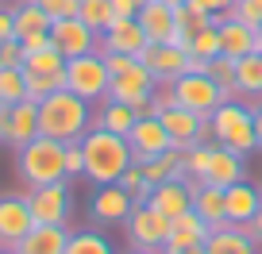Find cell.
Masks as SVG:
<instances>
[{"label":"cell","mask_w":262,"mask_h":254,"mask_svg":"<svg viewBox=\"0 0 262 254\" xmlns=\"http://www.w3.org/2000/svg\"><path fill=\"white\" fill-rule=\"evenodd\" d=\"M81 154H85V177L93 185H112V181L123 177L135 158H131V147L123 135H112L104 127H89L81 135Z\"/></svg>","instance_id":"cell-1"},{"label":"cell","mask_w":262,"mask_h":254,"mask_svg":"<svg viewBox=\"0 0 262 254\" xmlns=\"http://www.w3.org/2000/svg\"><path fill=\"white\" fill-rule=\"evenodd\" d=\"M93 127V108L89 100H81L77 93L58 89L39 104V131L50 135L58 143H77Z\"/></svg>","instance_id":"cell-2"},{"label":"cell","mask_w":262,"mask_h":254,"mask_svg":"<svg viewBox=\"0 0 262 254\" xmlns=\"http://www.w3.org/2000/svg\"><path fill=\"white\" fill-rule=\"evenodd\" d=\"M16 173L27 189L50 185V181H70L66 177V143L50 139V135H39L27 147L16 150Z\"/></svg>","instance_id":"cell-3"},{"label":"cell","mask_w":262,"mask_h":254,"mask_svg":"<svg viewBox=\"0 0 262 254\" xmlns=\"http://www.w3.org/2000/svg\"><path fill=\"white\" fill-rule=\"evenodd\" d=\"M208 139L216 147H228L235 154H251L258 150V131H254V116H251V104H239V100H224L212 116H208Z\"/></svg>","instance_id":"cell-4"},{"label":"cell","mask_w":262,"mask_h":254,"mask_svg":"<svg viewBox=\"0 0 262 254\" xmlns=\"http://www.w3.org/2000/svg\"><path fill=\"white\" fill-rule=\"evenodd\" d=\"M155 100H158V120H162V127L170 131V139H173L178 150L201 147V143L208 139V120L196 116V112H189V108H181V104H173L170 89L155 93Z\"/></svg>","instance_id":"cell-5"},{"label":"cell","mask_w":262,"mask_h":254,"mask_svg":"<svg viewBox=\"0 0 262 254\" xmlns=\"http://www.w3.org/2000/svg\"><path fill=\"white\" fill-rule=\"evenodd\" d=\"M170 97H173V104H181V108H189V112H196V116L208 120V116L228 100V93H224L205 70H189V74H181L178 81H170Z\"/></svg>","instance_id":"cell-6"},{"label":"cell","mask_w":262,"mask_h":254,"mask_svg":"<svg viewBox=\"0 0 262 254\" xmlns=\"http://www.w3.org/2000/svg\"><path fill=\"white\" fill-rule=\"evenodd\" d=\"M108 66H104V54H81V58H70L66 62V89L77 93L81 100H108Z\"/></svg>","instance_id":"cell-7"},{"label":"cell","mask_w":262,"mask_h":254,"mask_svg":"<svg viewBox=\"0 0 262 254\" xmlns=\"http://www.w3.org/2000/svg\"><path fill=\"white\" fill-rule=\"evenodd\" d=\"M123 231H127V243L139 246V250H162L166 235H170V220H166L158 208H150L147 200L131 208V216L123 220Z\"/></svg>","instance_id":"cell-8"},{"label":"cell","mask_w":262,"mask_h":254,"mask_svg":"<svg viewBox=\"0 0 262 254\" xmlns=\"http://www.w3.org/2000/svg\"><path fill=\"white\" fill-rule=\"evenodd\" d=\"M39 104L35 100H19V104L0 108V143L12 150L27 147L31 139H39Z\"/></svg>","instance_id":"cell-9"},{"label":"cell","mask_w":262,"mask_h":254,"mask_svg":"<svg viewBox=\"0 0 262 254\" xmlns=\"http://www.w3.org/2000/svg\"><path fill=\"white\" fill-rule=\"evenodd\" d=\"M35 227L27 193H0V250H16L19 239Z\"/></svg>","instance_id":"cell-10"},{"label":"cell","mask_w":262,"mask_h":254,"mask_svg":"<svg viewBox=\"0 0 262 254\" xmlns=\"http://www.w3.org/2000/svg\"><path fill=\"white\" fill-rule=\"evenodd\" d=\"M127 147H131V158L139 166L150 162V158H158V154H166V150H178L158 116H139V120H135V127H131V135H127Z\"/></svg>","instance_id":"cell-11"},{"label":"cell","mask_w":262,"mask_h":254,"mask_svg":"<svg viewBox=\"0 0 262 254\" xmlns=\"http://www.w3.org/2000/svg\"><path fill=\"white\" fill-rule=\"evenodd\" d=\"M139 62L155 74L158 85H170V81H178L181 74H189L193 54H189V50H181V47H173V42H150V47L139 54Z\"/></svg>","instance_id":"cell-12"},{"label":"cell","mask_w":262,"mask_h":254,"mask_svg":"<svg viewBox=\"0 0 262 254\" xmlns=\"http://www.w3.org/2000/svg\"><path fill=\"white\" fill-rule=\"evenodd\" d=\"M155 93H158V81H155V74H150L143 62H135L127 74L112 77V85H108V100H120V104H131V108L150 104Z\"/></svg>","instance_id":"cell-13"},{"label":"cell","mask_w":262,"mask_h":254,"mask_svg":"<svg viewBox=\"0 0 262 254\" xmlns=\"http://www.w3.org/2000/svg\"><path fill=\"white\" fill-rule=\"evenodd\" d=\"M50 42L58 47V54H66V62H70V58H81V54H97V50H100V35L93 31L89 24H81L77 16L50 24Z\"/></svg>","instance_id":"cell-14"},{"label":"cell","mask_w":262,"mask_h":254,"mask_svg":"<svg viewBox=\"0 0 262 254\" xmlns=\"http://www.w3.org/2000/svg\"><path fill=\"white\" fill-rule=\"evenodd\" d=\"M27 200H31L35 223H58V227H66V220H70V185L66 181H50V185L27 189Z\"/></svg>","instance_id":"cell-15"},{"label":"cell","mask_w":262,"mask_h":254,"mask_svg":"<svg viewBox=\"0 0 262 254\" xmlns=\"http://www.w3.org/2000/svg\"><path fill=\"white\" fill-rule=\"evenodd\" d=\"M131 208H135V200H131V193L120 185V181H112V185H97V193L89 197V216L97 223H104V227L123 223L131 216Z\"/></svg>","instance_id":"cell-16"},{"label":"cell","mask_w":262,"mask_h":254,"mask_svg":"<svg viewBox=\"0 0 262 254\" xmlns=\"http://www.w3.org/2000/svg\"><path fill=\"white\" fill-rule=\"evenodd\" d=\"M147 47H150V39H147V31H143L139 19H116V24L100 35V54H131V58H139Z\"/></svg>","instance_id":"cell-17"},{"label":"cell","mask_w":262,"mask_h":254,"mask_svg":"<svg viewBox=\"0 0 262 254\" xmlns=\"http://www.w3.org/2000/svg\"><path fill=\"white\" fill-rule=\"evenodd\" d=\"M147 204L158 208L166 220H178L181 212H189V208H193V181H189V177H170V181H162V185L150 189Z\"/></svg>","instance_id":"cell-18"},{"label":"cell","mask_w":262,"mask_h":254,"mask_svg":"<svg viewBox=\"0 0 262 254\" xmlns=\"http://www.w3.org/2000/svg\"><path fill=\"white\" fill-rule=\"evenodd\" d=\"M224 204H228V223L247 227V223L258 216V208H262V189L247 185V181H235V185L224 189Z\"/></svg>","instance_id":"cell-19"},{"label":"cell","mask_w":262,"mask_h":254,"mask_svg":"<svg viewBox=\"0 0 262 254\" xmlns=\"http://www.w3.org/2000/svg\"><path fill=\"white\" fill-rule=\"evenodd\" d=\"M70 243V231L58 227V223H35L24 239H19L16 254H66Z\"/></svg>","instance_id":"cell-20"},{"label":"cell","mask_w":262,"mask_h":254,"mask_svg":"<svg viewBox=\"0 0 262 254\" xmlns=\"http://www.w3.org/2000/svg\"><path fill=\"white\" fill-rule=\"evenodd\" d=\"M212 235V227H208L201 216L189 208V212H181L178 220H170V235H166V250H181V246H205V239Z\"/></svg>","instance_id":"cell-21"},{"label":"cell","mask_w":262,"mask_h":254,"mask_svg":"<svg viewBox=\"0 0 262 254\" xmlns=\"http://www.w3.org/2000/svg\"><path fill=\"white\" fill-rule=\"evenodd\" d=\"M135 19L143 24V31H147L150 42H173V35H178L173 8H170V4H162V0H150V4H143Z\"/></svg>","instance_id":"cell-22"},{"label":"cell","mask_w":262,"mask_h":254,"mask_svg":"<svg viewBox=\"0 0 262 254\" xmlns=\"http://www.w3.org/2000/svg\"><path fill=\"white\" fill-rule=\"evenodd\" d=\"M193 212L208 223V227H220L228 223V204H224V189L208 185V181H193Z\"/></svg>","instance_id":"cell-23"},{"label":"cell","mask_w":262,"mask_h":254,"mask_svg":"<svg viewBox=\"0 0 262 254\" xmlns=\"http://www.w3.org/2000/svg\"><path fill=\"white\" fill-rule=\"evenodd\" d=\"M205 181H208V185H220V189L235 185V181H247V162H243V154H235V150H228V147H216V150H212V162H208Z\"/></svg>","instance_id":"cell-24"},{"label":"cell","mask_w":262,"mask_h":254,"mask_svg":"<svg viewBox=\"0 0 262 254\" xmlns=\"http://www.w3.org/2000/svg\"><path fill=\"white\" fill-rule=\"evenodd\" d=\"M205 254H258V250H254V239L247 235V227L220 223V227H212V235L205 239Z\"/></svg>","instance_id":"cell-25"},{"label":"cell","mask_w":262,"mask_h":254,"mask_svg":"<svg viewBox=\"0 0 262 254\" xmlns=\"http://www.w3.org/2000/svg\"><path fill=\"white\" fill-rule=\"evenodd\" d=\"M258 50V42H254V27H247V24H239V19H231V16H224L220 19V54H228V58H247V54H254Z\"/></svg>","instance_id":"cell-26"},{"label":"cell","mask_w":262,"mask_h":254,"mask_svg":"<svg viewBox=\"0 0 262 254\" xmlns=\"http://www.w3.org/2000/svg\"><path fill=\"white\" fill-rule=\"evenodd\" d=\"M135 120H139V112H135L131 104H120V100H104V108L93 116V127H104V131L123 135V139H127L131 127H135Z\"/></svg>","instance_id":"cell-27"},{"label":"cell","mask_w":262,"mask_h":254,"mask_svg":"<svg viewBox=\"0 0 262 254\" xmlns=\"http://www.w3.org/2000/svg\"><path fill=\"white\" fill-rule=\"evenodd\" d=\"M12 19H16V39H27V35H35V31H50V16L35 0H16Z\"/></svg>","instance_id":"cell-28"},{"label":"cell","mask_w":262,"mask_h":254,"mask_svg":"<svg viewBox=\"0 0 262 254\" xmlns=\"http://www.w3.org/2000/svg\"><path fill=\"white\" fill-rule=\"evenodd\" d=\"M143 173H147L150 185H162V181H170V177H185V154H181V150H166V154L143 162Z\"/></svg>","instance_id":"cell-29"},{"label":"cell","mask_w":262,"mask_h":254,"mask_svg":"<svg viewBox=\"0 0 262 254\" xmlns=\"http://www.w3.org/2000/svg\"><path fill=\"white\" fill-rule=\"evenodd\" d=\"M235 93H243V97H262V62H258V50L235 62Z\"/></svg>","instance_id":"cell-30"},{"label":"cell","mask_w":262,"mask_h":254,"mask_svg":"<svg viewBox=\"0 0 262 254\" xmlns=\"http://www.w3.org/2000/svg\"><path fill=\"white\" fill-rule=\"evenodd\" d=\"M77 19L89 24L97 35H104L116 24V8H112V0H77Z\"/></svg>","instance_id":"cell-31"},{"label":"cell","mask_w":262,"mask_h":254,"mask_svg":"<svg viewBox=\"0 0 262 254\" xmlns=\"http://www.w3.org/2000/svg\"><path fill=\"white\" fill-rule=\"evenodd\" d=\"M185 50H189L193 58H201V62L220 58V24H208V27H201V31H193Z\"/></svg>","instance_id":"cell-32"},{"label":"cell","mask_w":262,"mask_h":254,"mask_svg":"<svg viewBox=\"0 0 262 254\" xmlns=\"http://www.w3.org/2000/svg\"><path fill=\"white\" fill-rule=\"evenodd\" d=\"M19 100H27V70L24 66L0 70V108L19 104Z\"/></svg>","instance_id":"cell-33"},{"label":"cell","mask_w":262,"mask_h":254,"mask_svg":"<svg viewBox=\"0 0 262 254\" xmlns=\"http://www.w3.org/2000/svg\"><path fill=\"white\" fill-rule=\"evenodd\" d=\"M24 70L27 74H62L66 70V54H58V47L50 42V47H42V50L24 54Z\"/></svg>","instance_id":"cell-34"},{"label":"cell","mask_w":262,"mask_h":254,"mask_svg":"<svg viewBox=\"0 0 262 254\" xmlns=\"http://www.w3.org/2000/svg\"><path fill=\"white\" fill-rule=\"evenodd\" d=\"M66 254H116V250L100 231H77V235H70V243H66Z\"/></svg>","instance_id":"cell-35"},{"label":"cell","mask_w":262,"mask_h":254,"mask_svg":"<svg viewBox=\"0 0 262 254\" xmlns=\"http://www.w3.org/2000/svg\"><path fill=\"white\" fill-rule=\"evenodd\" d=\"M58 89H66V70L62 74H27V100H35V104H42Z\"/></svg>","instance_id":"cell-36"},{"label":"cell","mask_w":262,"mask_h":254,"mask_svg":"<svg viewBox=\"0 0 262 254\" xmlns=\"http://www.w3.org/2000/svg\"><path fill=\"white\" fill-rule=\"evenodd\" d=\"M173 19H178V27L181 31H201V27H208V24H220V19L212 16V12H205V8H196V4H178V8H173Z\"/></svg>","instance_id":"cell-37"},{"label":"cell","mask_w":262,"mask_h":254,"mask_svg":"<svg viewBox=\"0 0 262 254\" xmlns=\"http://www.w3.org/2000/svg\"><path fill=\"white\" fill-rule=\"evenodd\" d=\"M212 150H216V143H201V147L181 150V154H185V177L189 181H205L208 162H212Z\"/></svg>","instance_id":"cell-38"},{"label":"cell","mask_w":262,"mask_h":254,"mask_svg":"<svg viewBox=\"0 0 262 254\" xmlns=\"http://www.w3.org/2000/svg\"><path fill=\"white\" fill-rule=\"evenodd\" d=\"M205 74L212 77L216 85H220L224 93H235V58H228V54H220V58H212V62H205Z\"/></svg>","instance_id":"cell-39"},{"label":"cell","mask_w":262,"mask_h":254,"mask_svg":"<svg viewBox=\"0 0 262 254\" xmlns=\"http://www.w3.org/2000/svg\"><path fill=\"white\" fill-rule=\"evenodd\" d=\"M120 185H123V189L131 193V200H135V204H143V200L150 197V189H155V185L147 181V173H143V166H139V162H131L127 170H123Z\"/></svg>","instance_id":"cell-40"},{"label":"cell","mask_w":262,"mask_h":254,"mask_svg":"<svg viewBox=\"0 0 262 254\" xmlns=\"http://www.w3.org/2000/svg\"><path fill=\"white\" fill-rule=\"evenodd\" d=\"M228 16L239 19V24H247V27H258L262 24V0H235Z\"/></svg>","instance_id":"cell-41"},{"label":"cell","mask_w":262,"mask_h":254,"mask_svg":"<svg viewBox=\"0 0 262 254\" xmlns=\"http://www.w3.org/2000/svg\"><path fill=\"white\" fill-rule=\"evenodd\" d=\"M42 12L50 16V24H58V19H74L77 16V0H35Z\"/></svg>","instance_id":"cell-42"},{"label":"cell","mask_w":262,"mask_h":254,"mask_svg":"<svg viewBox=\"0 0 262 254\" xmlns=\"http://www.w3.org/2000/svg\"><path fill=\"white\" fill-rule=\"evenodd\" d=\"M24 42L19 39H8V42H0V70H12V66H24Z\"/></svg>","instance_id":"cell-43"},{"label":"cell","mask_w":262,"mask_h":254,"mask_svg":"<svg viewBox=\"0 0 262 254\" xmlns=\"http://www.w3.org/2000/svg\"><path fill=\"white\" fill-rule=\"evenodd\" d=\"M66 177H85V154H81V139L66 143Z\"/></svg>","instance_id":"cell-44"},{"label":"cell","mask_w":262,"mask_h":254,"mask_svg":"<svg viewBox=\"0 0 262 254\" xmlns=\"http://www.w3.org/2000/svg\"><path fill=\"white\" fill-rule=\"evenodd\" d=\"M139 58H131V54H104V66H108V77H120L127 74L131 66H135Z\"/></svg>","instance_id":"cell-45"},{"label":"cell","mask_w":262,"mask_h":254,"mask_svg":"<svg viewBox=\"0 0 262 254\" xmlns=\"http://www.w3.org/2000/svg\"><path fill=\"white\" fill-rule=\"evenodd\" d=\"M189 4H196V8H205V12H212L216 19H224L231 12V4H235V0H189Z\"/></svg>","instance_id":"cell-46"},{"label":"cell","mask_w":262,"mask_h":254,"mask_svg":"<svg viewBox=\"0 0 262 254\" xmlns=\"http://www.w3.org/2000/svg\"><path fill=\"white\" fill-rule=\"evenodd\" d=\"M16 39V19H12V8H0V42Z\"/></svg>","instance_id":"cell-47"},{"label":"cell","mask_w":262,"mask_h":254,"mask_svg":"<svg viewBox=\"0 0 262 254\" xmlns=\"http://www.w3.org/2000/svg\"><path fill=\"white\" fill-rule=\"evenodd\" d=\"M24 42V50L31 54V50H42V47H50V31H35V35H27V39H19Z\"/></svg>","instance_id":"cell-48"},{"label":"cell","mask_w":262,"mask_h":254,"mask_svg":"<svg viewBox=\"0 0 262 254\" xmlns=\"http://www.w3.org/2000/svg\"><path fill=\"white\" fill-rule=\"evenodd\" d=\"M247 235L254 239V250H258V246H262V208H258V216H254V220L247 223Z\"/></svg>","instance_id":"cell-49"},{"label":"cell","mask_w":262,"mask_h":254,"mask_svg":"<svg viewBox=\"0 0 262 254\" xmlns=\"http://www.w3.org/2000/svg\"><path fill=\"white\" fill-rule=\"evenodd\" d=\"M251 116H254V131H258V143H262V97L251 100Z\"/></svg>","instance_id":"cell-50"},{"label":"cell","mask_w":262,"mask_h":254,"mask_svg":"<svg viewBox=\"0 0 262 254\" xmlns=\"http://www.w3.org/2000/svg\"><path fill=\"white\" fill-rule=\"evenodd\" d=\"M155 254H205V246H181V250H166L162 246V250H155Z\"/></svg>","instance_id":"cell-51"},{"label":"cell","mask_w":262,"mask_h":254,"mask_svg":"<svg viewBox=\"0 0 262 254\" xmlns=\"http://www.w3.org/2000/svg\"><path fill=\"white\" fill-rule=\"evenodd\" d=\"M254 42H258V50H262V24L254 27Z\"/></svg>","instance_id":"cell-52"},{"label":"cell","mask_w":262,"mask_h":254,"mask_svg":"<svg viewBox=\"0 0 262 254\" xmlns=\"http://www.w3.org/2000/svg\"><path fill=\"white\" fill-rule=\"evenodd\" d=\"M127 254H155V250H139V246H131V250Z\"/></svg>","instance_id":"cell-53"},{"label":"cell","mask_w":262,"mask_h":254,"mask_svg":"<svg viewBox=\"0 0 262 254\" xmlns=\"http://www.w3.org/2000/svg\"><path fill=\"white\" fill-rule=\"evenodd\" d=\"M162 4H170V8H178V4H185V0H162Z\"/></svg>","instance_id":"cell-54"},{"label":"cell","mask_w":262,"mask_h":254,"mask_svg":"<svg viewBox=\"0 0 262 254\" xmlns=\"http://www.w3.org/2000/svg\"><path fill=\"white\" fill-rule=\"evenodd\" d=\"M131 4H135V8H143V4H150V0H131Z\"/></svg>","instance_id":"cell-55"},{"label":"cell","mask_w":262,"mask_h":254,"mask_svg":"<svg viewBox=\"0 0 262 254\" xmlns=\"http://www.w3.org/2000/svg\"><path fill=\"white\" fill-rule=\"evenodd\" d=\"M0 254H16V250H0Z\"/></svg>","instance_id":"cell-56"},{"label":"cell","mask_w":262,"mask_h":254,"mask_svg":"<svg viewBox=\"0 0 262 254\" xmlns=\"http://www.w3.org/2000/svg\"><path fill=\"white\" fill-rule=\"evenodd\" d=\"M258 62H262V50H258Z\"/></svg>","instance_id":"cell-57"}]
</instances>
